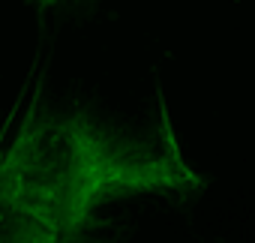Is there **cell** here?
I'll use <instances>...</instances> for the list:
<instances>
[{
    "label": "cell",
    "mask_w": 255,
    "mask_h": 243,
    "mask_svg": "<svg viewBox=\"0 0 255 243\" xmlns=\"http://www.w3.org/2000/svg\"><path fill=\"white\" fill-rule=\"evenodd\" d=\"M204 177L183 159L162 105L153 138H129L84 111L33 102L0 147V237L81 240L105 204L135 195H195Z\"/></svg>",
    "instance_id": "cell-1"
},
{
    "label": "cell",
    "mask_w": 255,
    "mask_h": 243,
    "mask_svg": "<svg viewBox=\"0 0 255 243\" xmlns=\"http://www.w3.org/2000/svg\"><path fill=\"white\" fill-rule=\"evenodd\" d=\"M33 3L42 9H57V6H84V3H93V0H33Z\"/></svg>",
    "instance_id": "cell-2"
}]
</instances>
